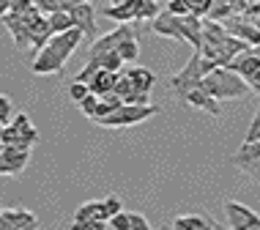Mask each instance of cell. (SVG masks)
Wrapping results in <instances>:
<instances>
[{"mask_svg": "<svg viewBox=\"0 0 260 230\" xmlns=\"http://www.w3.org/2000/svg\"><path fill=\"white\" fill-rule=\"evenodd\" d=\"M82 39H85V36H82V30H77V27H69V30H63V33H52L50 41H47V44L33 55L30 72L39 74V77L58 74L60 69L66 66V60L74 55V50L80 47Z\"/></svg>", "mask_w": 260, "mask_h": 230, "instance_id": "obj_1", "label": "cell"}, {"mask_svg": "<svg viewBox=\"0 0 260 230\" xmlns=\"http://www.w3.org/2000/svg\"><path fill=\"white\" fill-rule=\"evenodd\" d=\"M200 88L208 90V93L214 96V99H219V102L244 99V96L252 93L249 85H247V80H244L241 74H236L230 66H216V69H211V72L203 77Z\"/></svg>", "mask_w": 260, "mask_h": 230, "instance_id": "obj_2", "label": "cell"}, {"mask_svg": "<svg viewBox=\"0 0 260 230\" xmlns=\"http://www.w3.org/2000/svg\"><path fill=\"white\" fill-rule=\"evenodd\" d=\"M159 107L156 104H121L118 110H112L110 115L104 118H96V123L99 126H107V129H126V126H137V123L148 121L151 115H156Z\"/></svg>", "mask_w": 260, "mask_h": 230, "instance_id": "obj_3", "label": "cell"}, {"mask_svg": "<svg viewBox=\"0 0 260 230\" xmlns=\"http://www.w3.org/2000/svg\"><path fill=\"white\" fill-rule=\"evenodd\" d=\"M211 69H216L214 60L203 58V55H200L198 50H194V55L189 58V63H186V66L181 69V72H178V74H175L173 80H170V88H173L175 93L181 96V99H184V96L189 93V90H194V88L200 85V82H203V77H206V74L211 72Z\"/></svg>", "mask_w": 260, "mask_h": 230, "instance_id": "obj_4", "label": "cell"}, {"mask_svg": "<svg viewBox=\"0 0 260 230\" xmlns=\"http://www.w3.org/2000/svg\"><path fill=\"white\" fill-rule=\"evenodd\" d=\"M39 9L36 6H27L25 11H6V17L0 19L6 27H9L14 44H17L19 52H30V22L39 17Z\"/></svg>", "mask_w": 260, "mask_h": 230, "instance_id": "obj_5", "label": "cell"}, {"mask_svg": "<svg viewBox=\"0 0 260 230\" xmlns=\"http://www.w3.org/2000/svg\"><path fill=\"white\" fill-rule=\"evenodd\" d=\"M0 143L3 145H25V148H33V145L39 143V132L30 123V115L27 113H14L11 121L3 126Z\"/></svg>", "mask_w": 260, "mask_h": 230, "instance_id": "obj_6", "label": "cell"}, {"mask_svg": "<svg viewBox=\"0 0 260 230\" xmlns=\"http://www.w3.org/2000/svg\"><path fill=\"white\" fill-rule=\"evenodd\" d=\"M27 162H30V148H25V145L0 148V176H22Z\"/></svg>", "mask_w": 260, "mask_h": 230, "instance_id": "obj_7", "label": "cell"}, {"mask_svg": "<svg viewBox=\"0 0 260 230\" xmlns=\"http://www.w3.org/2000/svg\"><path fill=\"white\" fill-rule=\"evenodd\" d=\"M224 217H228L230 230H260V217L252 208H247L244 203H236V200H228L224 203Z\"/></svg>", "mask_w": 260, "mask_h": 230, "instance_id": "obj_8", "label": "cell"}, {"mask_svg": "<svg viewBox=\"0 0 260 230\" xmlns=\"http://www.w3.org/2000/svg\"><path fill=\"white\" fill-rule=\"evenodd\" d=\"M186 17V14H184ZM184 17L173 11H159L156 17L151 19V30L156 36H165V39H175V41H184Z\"/></svg>", "mask_w": 260, "mask_h": 230, "instance_id": "obj_9", "label": "cell"}, {"mask_svg": "<svg viewBox=\"0 0 260 230\" xmlns=\"http://www.w3.org/2000/svg\"><path fill=\"white\" fill-rule=\"evenodd\" d=\"M233 165L241 173H247V176H252L257 181V176H260V140H255V143L244 140V145L233 153Z\"/></svg>", "mask_w": 260, "mask_h": 230, "instance_id": "obj_10", "label": "cell"}, {"mask_svg": "<svg viewBox=\"0 0 260 230\" xmlns=\"http://www.w3.org/2000/svg\"><path fill=\"white\" fill-rule=\"evenodd\" d=\"M126 36H135V27H132L129 22H121L115 27V30H110V33H104V36H99L90 44V50H88V58H96V55H104V52H112V50H118V44L126 39Z\"/></svg>", "mask_w": 260, "mask_h": 230, "instance_id": "obj_11", "label": "cell"}, {"mask_svg": "<svg viewBox=\"0 0 260 230\" xmlns=\"http://www.w3.org/2000/svg\"><path fill=\"white\" fill-rule=\"evenodd\" d=\"M39 227V219L33 211L25 208H0V230H33Z\"/></svg>", "mask_w": 260, "mask_h": 230, "instance_id": "obj_12", "label": "cell"}, {"mask_svg": "<svg viewBox=\"0 0 260 230\" xmlns=\"http://www.w3.org/2000/svg\"><path fill=\"white\" fill-rule=\"evenodd\" d=\"M69 14H72V22L77 30H82V36H93L96 33V6L93 0H85V3L69 6Z\"/></svg>", "mask_w": 260, "mask_h": 230, "instance_id": "obj_13", "label": "cell"}, {"mask_svg": "<svg viewBox=\"0 0 260 230\" xmlns=\"http://www.w3.org/2000/svg\"><path fill=\"white\" fill-rule=\"evenodd\" d=\"M184 102L189 104V107H198V110H206L208 115L219 118L222 115V107H219V99H214V96L208 93V90H203L200 85L194 90H189V93L184 96Z\"/></svg>", "mask_w": 260, "mask_h": 230, "instance_id": "obj_14", "label": "cell"}, {"mask_svg": "<svg viewBox=\"0 0 260 230\" xmlns=\"http://www.w3.org/2000/svg\"><path fill=\"white\" fill-rule=\"evenodd\" d=\"M173 227L175 230H216L222 225L214 217H208V214H181V217H175Z\"/></svg>", "mask_w": 260, "mask_h": 230, "instance_id": "obj_15", "label": "cell"}, {"mask_svg": "<svg viewBox=\"0 0 260 230\" xmlns=\"http://www.w3.org/2000/svg\"><path fill=\"white\" fill-rule=\"evenodd\" d=\"M228 66L233 69L236 74H241L244 80H249V77H252V74H255L257 69H260V58H257V55H255V52H252L249 47H247V50H241V52H238V55H236L233 60H230Z\"/></svg>", "mask_w": 260, "mask_h": 230, "instance_id": "obj_16", "label": "cell"}, {"mask_svg": "<svg viewBox=\"0 0 260 230\" xmlns=\"http://www.w3.org/2000/svg\"><path fill=\"white\" fill-rule=\"evenodd\" d=\"M126 77L132 80V88L140 90V93H148L156 82V74L151 69H143V66H135V69H126Z\"/></svg>", "mask_w": 260, "mask_h": 230, "instance_id": "obj_17", "label": "cell"}, {"mask_svg": "<svg viewBox=\"0 0 260 230\" xmlns=\"http://www.w3.org/2000/svg\"><path fill=\"white\" fill-rule=\"evenodd\" d=\"M115 77L118 72H110V69H96L93 77L88 80V88L93 90V93H107V90H112V85H115Z\"/></svg>", "mask_w": 260, "mask_h": 230, "instance_id": "obj_18", "label": "cell"}, {"mask_svg": "<svg viewBox=\"0 0 260 230\" xmlns=\"http://www.w3.org/2000/svg\"><path fill=\"white\" fill-rule=\"evenodd\" d=\"M88 63H90V66H96V69H110V72H121V69L126 66V63H123V58L118 55V50L104 52V55H96V58H88Z\"/></svg>", "mask_w": 260, "mask_h": 230, "instance_id": "obj_19", "label": "cell"}, {"mask_svg": "<svg viewBox=\"0 0 260 230\" xmlns=\"http://www.w3.org/2000/svg\"><path fill=\"white\" fill-rule=\"evenodd\" d=\"M118 55L123 58V63H135L137 55H140V44H137V36H126L121 44H118Z\"/></svg>", "mask_w": 260, "mask_h": 230, "instance_id": "obj_20", "label": "cell"}, {"mask_svg": "<svg viewBox=\"0 0 260 230\" xmlns=\"http://www.w3.org/2000/svg\"><path fill=\"white\" fill-rule=\"evenodd\" d=\"M50 25H52V33H63V30H69V27H74L69 9H58L55 14H50Z\"/></svg>", "mask_w": 260, "mask_h": 230, "instance_id": "obj_21", "label": "cell"}, {"mask_svg": "<svg viewBox=\"0 0 260 230\" xmlns=\"http://www.w3.org/2000/svg\"><path fill=\"white\" fill-rule=\"evenodd\" d=\"M77 104H80L82 115L93 118V115H96V107H99V93H93V90H90V93L85 96V99H80V102H77Z\"/></svg>", "mask_w": 260, "mask_h": 230, "instance_id": "obj_22", "label": "cell"}, {"mask_svg": "<svg viewBox=\"0 0 260 230\" xmlns=\"http://www.w3.org/2000/svg\"><path fill=\"white\" fill-rule=\"evenodd\" d=\"M102 206H104V214H107V219L115 217L118 211H123V203H121V198H118V194H107V198L102 200Z\"/></svg>", "mask_w": 260, "mask_h": 230, "instance_id": "obj_23", "label": "cell"}, {"mask_svg": "<svg viewBox=\"0 0 260 230\" xmlns=\"http://www.w3.org/2000/svg\"><path fill=\"white\" fill-rule=\"evenodd\" d=\"M126 217H129V230H151L153 227L151 222L137 211H126Z\"/></svg>", "mask_w": 260, "mask_h": 230, "instance_id": "obj_24", "label": "cell"}, {"mask_svg": "<svg viewBox=\"0 0 260 230\" xmlns=\"http://www.w3.org/2000/svg\"><path fill=\"white\" fill-rule=\"evenodd\" d=\"M247 143H255L260 140V107L255 110V115H252V123H249V129H247V137H244Z\"/></svg>", "mask_w": 260, "mask_h": 230, "instance_id": "obj_25", "label": "cell"}, {"mask_svg": "<svg viewBox=\"0 0 260 230\" xmlns=\"http://www.w3.org/2000/svg\"><path fill=\"white\" fill-rule=\"evenodd\" d=\"M189 9H192L194 17H206V14L211 11V6H214V0H186Z\"/></svg>", "mask_w": 260, "mask_h": 230, "instance_id": "obj_26", "label": "cell"}, {"mask_svg": "<svg viewBox=\"0 0 260 230\" xmlns=\"http://www.w3.org/2000/svg\"><path fill=\"white\" fill-rule=\"evenodd\" d=\"M241 19H247V22H252L255 27H260V0H257V3H249L247 9H244Z\"/></svg>", "mask_w": 260, "mask_h": 230, "instance_id": "obj_27", "label": "cell"}, {"mask_svg": "<svg viewBox=\"0 0 260 230\" xmlns=\"http://www.w3.org/2000/svg\"><path fill=\"white\" fill-rule=\"evenodd\" d=\"M90 93V88L85 85V82H80V80H74L72 85H69V96H72L74 102H80V99H85V96Z\"/></svg>", "mask_w": 260, "mask_h": 230, "instance_id": "obj_28", "label": "cell"}, {"mask_svg": "<svg viewBox=\"0 0 260 230\" xmlns=\"http://www.w3.org/2000/svg\"><path fill=\"white\" fill-rule=\"evenodd\" d=\"M33 6H36L41 14H47V17H50V14H55L58 9H63L60 0H33Z\"/></svg>", "mask_w": 260, "mask_h": 230, "instance_id": "obj_29", "label": "cell"}, {"mask_svg": "<svg viewBox=\"0 0 260 230\" xmlns=\"http://www.w3.org/2000/svg\"><path fill=\"white\" fill-rule=\"evenodd\" d=\"M14 115V104L9 96H0V123H9Z\"/></svg>", "mask_w": 260, "mask_h": 230, "instance_id": "obj_30", "label": "cell"}, {"mask_svg": "<svg viewBox=\"0 0 260 230\" xmlns=\"http://www.w3.org/2000/svg\"><path fill=\"white\" fill-rule=\"evenodd\" d=\"M110 227L112 230H129V217H126V211H118L115 217H110Z\"/></svg>", "mask_w": 260, "mask_h": 230, "instance_id": "obj_31", "label": "cell"}, {"mask_svg": "<svg viewBox=\"0 0 260 230\" xmlns=\"http://www.w3.org/2000/svg\"><path fill=\"white\" fill-rule=\"evenodd\" d=\"M247 85H249L252 93H260V69H257V72H255V74H252L249 80H247Z\"/></svg>", "mask_w": 260, "mask_h": 230, "instance_id": "obj_32", "label": "cell"}, {"mask_svg": "<svg viewBox=\"0 0 260 230\" xmlns=\"http://www.w3.org/2000/svg\"><path fill=\"white\" fill-rule=\"evenodd\" d=\"M6 11H9V0H0V19L6 17Z\"/></svg>", "mask_w": 260, "mask_h": 230, "instance_id": "obj_33", "label": "cell"}, {"mask_svg": "<svg viewBox=\"0 0 260 230\" xmlns=\"http://www.w3.org/2000/svg\"><path fill=\"white\" fill-rule=\"evenodd\" d=\"M77 3H85V0H60L63 9H69V6H77Z\"/></svg>", "mask_w": 260, "mask_h": 230, "instance_id": "obj_34", "label": "cell"}, {"mask_svg": "<svg viewBox=\"0 0 260 230\" xmlns=\"http://www.w3.org/2000/svg\"><path fill=\"white\" fill-rule=\"evenodd\" d=\"M249 50H252V52H255L257 58H260V44H255V47H249Z\"/></svg>", "mask_w": 260, "mask_h": 230, "instance_id": "obj_35", "label": "cell"}, {"mask_svg": "<svg viewBox=\"0 0 260 230\" xmlns=\"http://www.w3.org/2000/svg\"><path fill=\"white\" fill-rule=\"evenodd\" d=\"M3 126H6V123H0V135H3Z\"/></svg>", "mask_w": 260, "mask_h": 230, "instance_id": "obj_36", "label": "cell"}, {"mask_svg": "<svg viewBox=\"0 0 260 230\" xmlns=\"http://www.w3.org/2000/svg\"><path fill=\"white\" fill-rule=\"evenodd\" d=\"M110 3H121V0H110Z\"/></svg>", "mask_w": 260, "mask_h": 230, "instance_id": "obj_37", "label": "cell"}, {"mask_svg": "<svg viewBox=\"0 0 260 230\" xmlns=\"http://www.w3.org/2000/svg\"><path fill=\"white\" fill-rule=\"evenodd\" d=\"M0 148H3V143H0Z\"/></svg>", "mask_w": 260, "mask_h": 230, "instance_id": "obj_38", "label": "cell"}, {"mask_svg": "<svg viewBox=\"0 0 260 230\" xmlns=\"http://www.w3.org/2000/svg\"><path fill=\"white\" fill-rule=\"evenodd\" d=\"M257 181H260V176H257Z\"/></svg>", "mask_w": 260, "mask_h": 230, "instance_id": "obj_39", "label": "cell"}]
</instances>
